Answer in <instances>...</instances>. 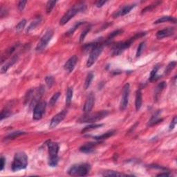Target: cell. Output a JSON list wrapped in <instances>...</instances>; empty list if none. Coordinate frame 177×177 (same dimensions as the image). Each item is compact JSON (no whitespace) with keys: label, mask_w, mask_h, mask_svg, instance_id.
I'll return each mask as SVG.
<instances>
[{"label":"cell","mask_w":177,"mask_h":177,"mask_svg":"<svg viewBox=\"0 0 177 177\" xmlns=\"http://www.w3.org/2000/svg\"><path fill=\"white\" fill-rule=\"evenodd\" d=\"M146 35V33H138L136 35H134L133 37H132L131 38H129V40L124 42H121L116 43L112 47V54L114 55H118L120 54H121L124 50L127 49L132 45V44L133 43L135 40H136L137 39L140 38H142L144 36Z\"/></svg>","instance_id":"1"},{"label":"cell","mask_w":177,"mask_h":177,"mask_svg":"<svg viewBox=\"0 0 177 177\" xmlns=\"http://www.w3.org/2000/svg\"><path fill=\"white\" fill-rule=\"evenodd\" d=\"M28 165V156L24 151H18L15 154L14 159L11 165V170L13 172H18L19 170H24Z\"/></svg>","instance_id":"2"},{"label":"cell","mask_w":177,"mask_h":177,"mask_svg":"<svg viewBox=\"0 0 177 177\" xmlns=\"http://www.w3.org/2000/svg\"><path fill=\"white\" fill-rule=\"evenodd\" d=\"M86 9L87 6L84 3H79L75 5L74 6H73L68 10L67 13L62 16L60 20V24L61 26H64V25L69 22L70 19L73 18L75 15L80 12H83V11H85L86 10Z\"/></svg>","instance_id":"3"},{"label":"cell","mask_w":177,"mask_h":177,"mask_svg":"<svg viewBox=\"0 0 177 177\" xmlns=\"http://www.w3.org/2000/svg\"><path fill=\"white\" fill-rule=\"evenodd\" d=\"M48 154H49V159H48V165L52 168L56 167L58 165V161H59V157H58V151H59V144L55 142L48 141L47 143Z\"/></svg>","instance_id":"4"},{"label":"cell","mask_w":177,"mask_h":177,"mask_svg":"<svg viewBox=\"0 0 177 177\" xmlns=\"http://www.w3.org/2000/svg\"><path fill=\"white\" fill-rule=\"evenodd\" d=\"M109 114V112L107 110H102L100 112H96L94 114H86L82 116L77 120L80 123H92L103 119Z\"/></svg>","instance_id":"5"},{"label":"cell","mask_w":177,"mask_h":177,"mask_svg":"<svg viewBox=\"0 0 177 177\" xmlns=\"http://www.w3.org/2000/svg\"><path fill=\"white\" fill-rule=\"evenodd\" d=\"M90 170L91 165L89 163H80L71 166L68 170V174L73 176H85Z\"/></svg>","instance_id":"6"},{"label":"cell","mask_w":177,"mask_h":177,"mask_svg":"<svg viewBox=\"0 0 177 177\" xmlns=\"http://www.w3.org/2000/svg\"><path fill=\"white\" fill-rule=\"evenodd\" d=\"M53 36V31L52 30L51 28H48V30L46 31L44 36L42 37V38L40 39V42H38V44H37V46L36 48L37 51H41V50L44 49V48H46V46H47L49 41L51 40Z\"/></svg>","instance_id":"7"},{"label":"cell","mask_w":177,"mask_h":177,"mask_svg":"<svg viewBox=\"0 0 177 177\" xmlns=\"http://www.w3.org/2000/svg\"><path fill=\"white\" fill-rule=\"evenodd\" d=\"M103 50V44L101 43L96 46L90 52V55L89 57L87 60V67H91L93 64L96 62V61L98 59L99 56L102 53Z\"/></svg>","instance_id":"8"},{"label":"cell","mask_w":177,"mask_h":177,"mask_svg":"<svg viewBox=\"0 0 177 177\" xmlns=\"http://www.w3.org/2000/svg\"><path fill=\"white\" fill-rule=\"evenodd\" d=\"M130 92V86L129 83H126L124 85L123 89H122V94L121 100H120V109L121 111H124L127 108L129 102V97Z\"/></svg>","instance_id":"9"},{"label":"cell","mask_w":177,"mask_h":177,"mask_svg":"<svg viewBox=\"0 0 177 177\" xmlns=\"http://www.w3.org/2000/svg\"><path fill=\"white\" fill-rule=\"evenodd\" d=\"M46 107V102L45 101H41L35 106L33 109V118L35 120H39L43 116Z\"/></svg>","instance_id":"10"},{"label":"cell","mask_w":177,"mask_h":177,"mask_svg":"<svg viewBox=\"0 0 177 177\" xmlns=\"http://www.w3.org/2000/svg\"><path fill=\"white\" fill-rule=\"evenodd\" d=\"M67 114V111L63 110L56 114V115L52 118L51 120H50V122L49 124V127L50 129H53V128H55L57 127L58 124H59L62 120L65 119Z\"/></svg>","instance_id":"11"},{"label":"cell","mask_w":177,"mask_h":177,"mask_svg":"<svg viewBox=\"0 0 177 177\" xmlns=\"http://www.w3.org/2000/svg\"><path fill=\"white\" fill-rule=\"evenodd\" d=\"M136 6V4L124 5V6L120 7L117 11H116V12L113 14V17H114V18H116V17L124 16V15L128 14V13H129L130 11H131Z\"/></svg>","instance_id":"12"},{"label":"cell","mask_w":177,"mask_h":177,"mask_svg":"<svg viewBox=\"0 0 177 177\" xmlns=\"http://www.w3.org/2000/svg\"><path fill=\"white\" fill-rule=\"evenodd\" d=\"M95 103V96L93 93H90L87 97L86 102L85 103L84 107H83V111H84L85 114H88L92 110Z\"/></svg>","instance_id":"13"},{"label":"cell","mask_w":177,"mask_h":177,"mask_svg":"<svg viewBox=\"0 0 177 177\" xmlns=\"http://www.w3.org/2000/svg\"><path fill=\"white\" fill-rule=\"evenodd\" d=\"M77 58L76 55H73L72 57L69 58L67 60V62L64 65V69H65L66 71H67L68 73H70L73 71V70L74 69L75 66L77 64Z\"/></svg>","instance_id":"14"},{"label":"cell","mask_w":177,"mask_h":177,"mask_svg":"<svg viewBox=\"0 0 177 177\" xmlns=\"http://www.w3.org/2000/svg\"><path fill=\"white\" fill-rule=\"evenodd\" d=\"M174 28H172V27H169V28L162 29V30L159 31L156 33V38L158 39H163L164 38H167V37L171 36L174 34Z\"/></svg>","instance_id":"15"},{"label":"cell","mask_w":177,"mask_h":177,"mask_svg":"<svg viewBox=\"0 0 177 177\" xmlns=\"http://www.w3.org/2000/svg\"><path fill=\"white\" fill-rule=\"evenodd\" d=\"M99 143H93V142H90V143H85V145H83L82 146L80 147V151L81 152L85 154H90L94 150L95 147Z\"/></svg>","instance_id":"16"},{"label":"cell","mask_w":177,"mask_h":177,"mask_svg":"<svg viewBox=\"0 0 177 177\" xmlns=\"http://www.w3.org/2000/svg\"><path fill=\"white\" fill-rule=\"evenodd\" d=\"M17 60H18V56L17 55H15L13 56V57L11 58L9 61H8V62L5 64L4 65H3L1 68V73H6L8 70L11 67H12L13 65H14L15 63H16Z\"/></svg>","instance_id":"17"},{"label":"cell","mask_w":177,"mask_h":177,"mask_svg":"<svg viewBox=\"0 0 177 177\" xmlns=\"http://www.w3.org/2000/svg\"><path fill=\"white\" fill-rule=\"evenodd\" d=\"M160 114H161V111L159 110L157 111V112H156L152 116H151V119L149 120L148 123H147V126H148V127H151V126H153L156 124L159 123V122H161V121H163V119L159 118V115H160Z\"/></svg>","instance_id":"18"},{"label":"cell","mask_w":177,"mask_h":177,"mask_svg":"<svg viewBox=\"0 0 177 177\" xmlns=\"http://www.w3.org/2000/svg\"><path fill=\"white\" fill-rule=\"evenodd\" d=\"M142 103H143V97H142V92L141 89H139L136 93V100H135V107L136 111H139L141 108Z\"/></svg>","instance_id":"19"},{"label":"cell","mask_w":177,"mask_h":177,"mask_svg":"<svg viewBox=\"0 0 177 177\" xmlns=\"http://www.w3.org/2000/svg\"><path fill=\"white\" fill-rule=\"evenodd\" d=\"M167 86L166 82H161V83H159L158 86L156 87V88L155 89V92H154V100H158L159 96L162 92L163 89L165 88V87Z\"/></svg>","instance_id":"20"},{"label":"cell","mask_w":177,"mask_h":177,"mask_svg":"<svg viewBox=\"0 0 177 177\" xmlns=\"http://www.w3.org/2000/svg\"><path fill=\"white\" fill-rule=\"evenodd\" d=\"M171 22L172 23H176V18H174V17H171V16H163L162 17H161V18L157 19L156 21H155L154 24H161V23H164V22Z\"/></svg>","instance_id":"21"},{"label":"cell","mask_w":177,"mask_h":177,"mask_svg":"<svg viewBox=\"0 0 177 177\" xmlns=\"http://www.w3.org/2000/svg\"><path fill=\"white\" fill-rule=\"evenodd\" d=\"M115 132H116V131H114V130H112V131H109L107 132H106V133H104L100 136H94L93 137V139H94L95 140H96V141H102V140H104V139H107L108 138L112 136L115 134Z\"/></svg>","instance_id":"22"},{"label":"cell","mask_w":177,"mask_h":177,"mask_svg":"<svg viewBox=\"0 0 177 177\" xmlns=\"http://www.w3.org/2000/svg\"><path fill=\"white\" fill-rule=\"evenodd\" d=\"M159 69V65H156L154 69L151 70V73H150V76H149V81L150 82H153L154 80H156L157 79L159 78V76L157 75V72H158Z\"/></svg>","instance_id":"23"},{"label":"cell","mask_w":177,"mask_h":177,"mask_svg":"<svg viewBox=\"0 0 177 177\" xmlns=\"http://www.w3.org/2000/svg\"><path fill=\"white\" fill-rule=\"evenodd\" d=\"M103 176H127L128 175L122 174L116 171H106L102 173Z\"/></svg>","instance_id":"24"},{"label":"cell","mask_w":177,"mask_h":177,"mask_svg":"<svg viewBox=\"0 0 177 177\" xmlns=\"http://www.w3.org/2000/svg\"><path fill=\"white\" fill-rule=\"evenodd\" d=\"M103 126V124H91L85 127L84 129L82 130V133H86V132H90L91 130L98 129L99 127H101Z\"/></svg>","instance_id":"25"},{"label":"cell","mask_w":177,"mask_h":177,"mask_svg":"<svg viewBox=\"0 0 177 177\" xmlns=\"http://www.w3.org/2000/svg\"><path fill=\"white\" fill-rule=\"evenodd\" d=\"M17 44L16 45V44H15V45H14V46H11V47H10L9 48H8V49L6 50L5 51V54L4 55H3L2 56H1V63H3V62H4V60H6V58L9 57V56H10L11 55V54H12L13 52L15 51V48H16V47H17Z\"/></svg>","instance_id":"26"},{"label":"cell","mask_w":177,"mask_h":177,"mask_svg":"<svg viewBox=\"0 0 177 177\" xmlns=\"http://www.w3.org/2000/svg\"><path fill=\"white\" fill-rule=\"evenodd\" d=\"M26 134V132H22V131H17V132H12V133L8 134L5 137V140H11V139H14L15 138L19 136L24 135V134Z\"/></svg>","instance_id":"27"},{"label":"cell","mask_w":177,"mask_h":177,"mask_svg":"<svg viewBox=\"0 0 177 177\" xmlns=\"http://www.w3.org/2000/svg\"><path fill=\"white\" fill-rule=\"evenodd\" d=\"M73 89L72 87H69L67 89V93H66V104L67 105H69L71 104L72 97H73Z\"/></svg>","instance_id":"28"},{"label":"cell","mask_w":177,"mask_h":177,"mask_svg":"<svg viewBox=\"0 0 177 177\" xmlns=\"http://www.w3.org/2000/svg\"><path fill=\"white\" fill-rule=\"evenodd\" d=\"M122 32H123V30H122V29H118V30L113 31L112 33H110L108 36L107 38V40H106L105 43H108V42H109L110 41L112 40H113V39L115 38L116 36H118V35L122 33Z\"/></svg>","instance_id":"29"},{"label":"cell","mask_w":177,"mask_h":177,"mask_svg":"<svg viewBox=\"0 0 177 177\" xmlns=\"http://www.w3.org/2000/svg\"><path fill=\"white\" fill-rule=\"evenodd\" d=\"M93 77H94V75H93V73H88V75H87L86 80H85V89H87L89 87V86H90L91 82H92L93 79Z\"/></svg>","instance_id":"30"},{"label":"cell","mask_w":177,"mask_h":177,"mask_svg":"<svg viewBox=\"0 0 177 177\" xmlns=\"http://www.w3.org/2000/svg\"><path fill=\"white\" fill-rule=\"evenodd\" d=\"M57 1H48L47 4H46V13L48 14L52 11V10L53 9L54 6H55Z\"/></svg>","instance_id":"31"},{"label":"cell","mask_w":177,"mask_h":177,"mask_svg":"<svg viewBox=\"0 0 177 177\" xmlns=\"http://www.w3.org/2000/svg\"><path fill=\"white\" fill-rule=\"evenodd\" d=\"M60 96V92H57V93H54V95L51 97V98H50L49 100V105L50 107H53L55 105V104L57 102V101L58 100V98H59Z\"/></svg>","instance_id":"32"},{"label":"cell","mask_w":177,"mask_h":177,"mask_svg":"<svg viewBox=\"0 0 177 177\" xmlns=\"http://www.w3.org/2000/svg\"><path fill=\"white\" fill-rule=\"evenodd\" d=\"M40 21H41L40 17H39V18H37L36 20H35L34 22H33L32 23H31V24H30V26L28 27V28H27V30H26V32L28 33V32H30L31 31L33 30V29L36 28V27L38 26L39 24H40Z\"/></svg>","instance_id":"33"},{"label":"cell","mask_w":177,"mask_h":177,"mask_svg":"<svg viewBox=\"0 0 177 177\" xmlns=\"http://www.w3.org/2000/svg\"><path fill=\"white\" fill-rule=\"evenodd\" d=\"M26 24V19H22V21H20L18 23V24L16 26V31L17 33H20L23 29L24 28Z\"/></svg>","instance_id":"34"},{"label":"cell","mask_w":177,"mask_h":177,"mask_svg":"<svg viewBox=\"0 0 177 177\" xmlns=\"http://www.w3.org/2000/svg\"><path fill=\"white\" fill-rule=\"evenodd\" d=\"M91 28V26H87V27H86V28H85V30L83 31L82 32V33L80 35V42H82L83 41H84L85 37L87 36V33H88L89 31H90Z\"/></svg>","instance_id":"35"},{"label":"cell","mask_w":177,"mask_h":177,"mask_svg":"<svg viewBox=\"0 0 177 177\" xmlns=\"http://www.w3.org/2000/svg\"><path fill=\"white\" fill-rule=\"evenodd\" d=\"M176 62H175V61L171 62L168 65V67H166V69H165V74H166V75L169 74V73H170V72L174 69V67H176Z\"/></svg>","instance_id":"36"},{"label":"cell","mask_w":177,"mask_h":177,"mask_svg":"<svg viewBox=\"0 0 177 177\" xmlns=\"http://www.w3.org/2000/svg\"><path fill=\"white\" fill-rule=\"evenodd\" d=\"M11 115V112L9 109H3L1 112L0 119H1V120H2L3 119H4V118H6L9 117Z\"/></svg>","instance_id":"37"},{"label":"cell","mask_w":177,"mask_h":177,"mask_svg":"<svg viewBox=\"0 0 177 177\" xmlns=\"http://www.w3.org/2000/svg\"><path fill=\"white\" fill-rule=\"evenodd\" d=\"M82 24H84V22H77L76 24H75L74 26H73L72 28L70 29V30L67 32V35H72L73 33L75 32V31L76 30V29L78 28V27L82 25Z\"/></svg>","instance_id":"38"},{"label":"cell","mask_w":177,"mask_h":177,"mask_svg":"<svg viewBox=\"0 0 177 177\" xmlns=\"http://www.w3.org/2000/svg\"><path fill=\"white\" fill-rule=\"evenodd\" d=\"M46 85L48 88H51L54 84V79L52 76H46L45 78Z\"/></svg>","instance_id":"39"},{"label":"cell","mask_w":177,"mask_h":177,"mask_svg":"<svg viewBox=\"0 0 177 177\" xmlns=\"http://www.w3.org/2000/svg\"><path fill=\"white\" fill-rule=\"evenodd\" d=\"M160 3L161 2H159H159H155L154 4H151V5L148 6H147L146 8H145V9H144L143 11H142V13H145L147 12V11H151V10L154 9L156 6H158Z\"/></svg>","instance_id":"40"},{"label":"cell","mask_w":177,"mask_h":177,"mask_svg":"<svg viewBox=\"0 0 177 177\" xmlns=\"http://www.w3.org/2000/svg\"><path fill=\"white\" fill-rule=\"evenodd\" d=\"M145 42H141V43L139 44V47H138V49H137V52H136V57L137 58L140 57V55H141L142 52H143L144 48H145Z\"/></svg>","instance_id":"41"},{"label":"cell","mask_w":177,"mask_h":177,"mask_svg":"<svg viewBox=\"0 0 177 177\" xmlns=\"http://www.w3.org/2000/svg\"><path fill=\"white\" fill-rule=\"evenodd\" d=\"M27 3V1H20L18 3V9L20 11H22L24 10L25 6H26Z\"/></svg>","instance_id":"42"},{"label":"cell","mask_w":177,"mask_h":177,"mask_svg":"<svg viewBox=\"0 0 177 177\" xmlns=\"http://www.w3.org/2000/svg\"><path fill=\"white\" fill-rule=\"evenodd\" d=\"M176 122H177V118H176V116H175V117L173 118L172 122H171V123L170 124V127H169V130H170V131L172 130L175 127V125H176Z\"/></svg>","instance_id":"43"},{"label":"cell","mask_w":177,"mask_h":177,"mask_svg":"<svg viewBox=\"0 0 177 177\" xmlns=\"http://www.w3.org/2000/svg\"><path fill=\"white\" fill-rule=\"evenodd\" d=\"M5 164H6V159H4V156H1V159H0V171H2L4 170Z\"/></svg>","instance_id":"44"},{"label":"cell","mask_w":177,"mask_h":177,"mask_svg":"<svg viewBox=\"0 0 177 177\" xmlns=\"http://www.w3.org/2000/svg\"><path fill=\"white\" fill-rule=\"evenodd\" d=\"M107 3V1H98L96 2V6L98 8H100L102 7L104 4Z\"/></svg>","instance_id":"45"},{"label":"cell","mask_w":177,"mask_h":177,"mask_svg":"<svg viewBox=\"0 0 177 177\" xmlns=\"http://www.w3.org/2000/svg\"><path fill=\"white\" fill-rule=\"evenodd\" d=\"M170 176V174L168 172L160 173V174H157V176Z\"/></svg>","instance_id":"46"}]
</instances>
